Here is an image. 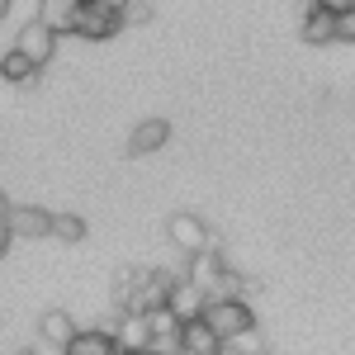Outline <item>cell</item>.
I'll return each instance as SVG.
<instances>
[{
  "mask_svg": "<svg viewBox=\"0 0 355 355\" xmlns=\"http://www.w3.org/2000/svg\"><path fill=\"white\" fill-rule=\"evenodd\" d=\"M204 322H209V331L218 336L223 346H227L232 336H242V331H251V327H256V318H251V303H242V299L209 303V308H204Z\"/></svg>",
  "mask_w": 355,
  "mask_h": 355,
  "instance_id": "obj_1",
  "label": "cell"
},
{
  "mask_svg": "<svg viewBox=\"0 0 355 355\" xmlns=\"http://www.w3.org/2000/svg\"><path fill=\"white\" fill-rule=\"evenodd\" d=\"M175 279L180 275L175 270H142V279H137V294H133V308L128 313H157V308H166V299H171V289H175Z\"/></svg>",
  "mask_w": 355,
  "mask_h": 355,
  "instance_id": "obj_2",
  "label": "cell"
},
{
  "mask_svg": "<svg viewBox=\"0 0 355 355\" xmlns=\"http://www.w3.org/2000/svg\"><path fill=\"white\" fill-rule=\"evenodd\" d=\"M166 237L180 246L185 256H199V251H209V237L214 232H209V223L199 218V214H171L166 218Z\"/></svg>",
  "mask_w": 355,
  "mask_h": 355,
  "instance_id": "obj_3",
  "label": "cell"
},
{
  "mask_svg": "<svg viewBox=\"0 0 355 355\" xmlns=\"http://www.w3.org/2000/svg\"><path fill=\"white\" fill-rule=\"evenodd\" d=\"M15 53H24L28 62L43 71V67L53 62V53H57V33L43 24V19H28V24L19 28V38H15Z\"/></svg>",
  "mask_w": 355,
  "mask_h": 355,
  "instance_id": "obj_4",
  "label": "cell"
},
{
  "mask_svg": "<svg viewBox=\"0 0 355 355\" xmlns=\"http://www.w3.org/2000/svg\"><path fill=\"white\" fill-rule=\"evenodd\" d=\"M110 336H114V351H119V355L152 351V327H147L142 313H119V322L110 327Z\"/></svg>",
  "mask_w": 355,
  "mask_h": 355,
  "instance_id": "obj_5",
  "label": "cell"
},
{
  "mask_svg": "<svg viewBox=\"0 0 355 355\" xmlns=\"http://www.w3.org/2000/svg\"><path fill=\"white\" fill-rule=\"evenodd\" d=\"M123 28V19L119 15H110V10H100L95 0H85L81 10H76V24H71V33H81V38H90V43H105V38H114Z\"/></svg>",
  "mask_w": 355,
  "mask_h": 355,
  "instance_id": "obj_6",
  "label": "cell"
},
{
  "mask_svg": "<svg viewBox=\"0 0 355 355\" xmlns=\"http://www.w3.org/2000/svg\"><path fill=\"white\" fill-rule=\"evenodd\" d=\"M5 227H10V237H53V214L38 204H10Z\"/></svg>",
  "mask_w": 355,
  "mask_h": 355,
  "instance_id": "obj_7",
  "label": "cell"
},
{
  "mask_svg": "<svg viewBox=\"0 0 355 355\" xmlns=\"http://www.w3.org/2000/svg\"><path fill=\"white\" fill-rule=\"evenodd\" d=\"M227 275V261H223L218 251H199V256H190V266H185V279H190L194 289L209 299L214 289H218V279Z\"/></svg>",
  "mask_w": 355,
  "mask_h": 355,
  "instance_id": "obj_8",
  "label": "cell"
},
{
  "mask_svg": "<svg viewBox=\"0 0 355 355\" xmlns=\"http://www.w3.org/2000/svg\"><path fill=\"white\" fill-rule=\"evenodd\" d=\"M166 308H171V313H175V322L185 327V322H199V318H204L209 299H204V294L194 289L190 279L180 275V279H175V289H171V299H166Z\"/></svg>",
  "mask_w": 355,
  "mask_h": 355,
  "instance_id": "obj_9",
  "label": "cell"
},
{
  "mask_svg": "<svg viewBox=\"0 0 355 355\" xmlns=\"http://www.w3.org/2000/svg\"><path fill=\"white\" fill-rule=\"evenodd\" d=\"M171 142V123L166 119H142L133 133H128V157H152Z\"/></svg>",
  "mask_w": 355,
  "mask_h": 355,
  "instance_id": "obj_10",
  "label": "cell"
},
{
  "mask_svg": "<svg viewBox=\"0 0 355 355\" xmlns=\"http://www.w3.org/2000/svg\"><path fill=\"white\" fill-rule=\"evenodd\" d=\"M180 355H223V341L209 331V322H185L180 327Z\"/></svg>",
  "mask_w": 355,
  "mask_h": 355,
  "instance_id": "obj_11",
  "label": "cell"
},
{
  "mask_svg": "<svg viewBox=\"0 0 355 355\" xmlns=\"http://www.w3.org/2000/svg\"><path fill=\"white\" fill-rule=\"evenodd\" d=\"M38 331H43V341H53L57 351H67L71 341H76V322H71V313H62V308H53V313H43V322H38Z\"/></svg>",
  "mask_w": 355,
  "mask_h": 355,
  "instance_id": "obj_12",
  "label": "cell"
},
{
  "mask_svg": "<svg viewBox=\"0 0 355 355\" xmlns=\"http://www.w3.org/2000/svg\"><path fill=\"white\" fill-rule=\"evenodd\" d=\"M62 355H119V351H114L110 327H95V331H76V341H71Z\"/></svg>",
  "mask_w": 355,
  "mask_h": 355,
  "instance_id": "obj_13",
  "label": "cell"
},
{
  "mask_svg": "<svg viewBox=\"0 0 355 355\" xmlns=\"http://www.w3.org/2000/svg\"><path fill=\"white\" fill-rule=\"evenodd\" d=\"M76 0H43V10H38V19L53 28V33H71V24H76Z\"/></svg>",
  "mask_w": 355,
  "mask_h": 355,
  "instance_id": "obj_14",
  "label": "cell"
},
{
  "mask_svg": "<svg viewBox=\"0 0 355 355\" xmlns=\"http://www.w3.org/2000/svg\"><path fill=\"white\" fill-rule=\"evenodd\" d=\"M0 76H5L10 85H33V81H38V67H33L24 53H15V48H10V53L0 57Z\"/></svg>",
  "mask_w": 355,
  "mask_h": 355,
  "instance_id": "obj_15",
  "label": "cell"
},
{
  "mask_svg": "<svg viewBox=\"0 0 355 355\" xmlns=\"http://www.w3.org/2000/svg\"><path fill=\"white\" fill-rule=\"evenodd\" d=\"M303 43H336V19L331 15H322V10H313V15H303Z\"/></svg>",
  "mask_w": 355,
  "mask_h": 355,
  "instance_id": "obj_16",
  "label": "cell"
},
{
  "mask_svg": "<svg viewBox=\"0 0 355 355\" xmlns=\"http://www.w3.org/2000/svg\"><path fill=\"white\" fill-rule=\"evenodd\" d=\"M53 237L57 242H81L85 237V218H76V214H53Z\"/></svg>",
  "mask_w": 355,
  "mask_h": 355,
  "instance_id": "obj_17",
  "label": "cell"
},
{
  "mask_svg": "<svg viewBox=\"0 0 355 355\" xmlns=\"http://www.w3.org/2000/svg\"><path fill=\"white\" fill-rule=\"evenodd\" d=\"M137 279H142V270H119V279H114V299H119V313H128V308H133Z\"/></svg>",
  "mask_w": 355,
  "mask_h": 355,
  "instance_id": "obj_18",
  "label": "cell"
},
{
  "mask_svg": "<svg viewBox=\"0 0 355 355\" xmlns=\"http://www.w3.org/2000/svg\"><path fill=\"white\" fill-rule=\"evenodd\" d=\"M227 351H232V355H266V336L251 327V331H242V336H232Z\"/></svg>",
  "mask_w": 355,
  "mask_h": 355,
  "instance_id": "obj_19",
  "label": "cell"
},
{
  "mask_svg": "<svg viewBox=\"0 0 355 355\" xmlns=\"http://www.w3.org/2000/svg\"><path fill=\"white\" fill-rule=\"evenodd\" d=\"M152 15H157V10H152V5H147V0H133V5H128V10H123V24H147V19H152Z\"/></svg>",
  "mask_w": 355,
  "mask_h": 355,
  "instance_id": "obj_20",
  "label": "cell"
},
{
  "mask_svg": "<svg viewBox=\"0 0 355 355\" xmlns=\"http://www.w3.org/2000/svg\"><path fill=\"white\" fill-rule=\"evenodd\" d=\"M336 43H355V10L336 15Z\"/></svg>",
  "mask_w": 355,
  "mask_h": 355,
  "instance_id": "obj_21",
  "label": "cell"
},
{
  "mask_svg": "<svg viewBox=\"0 0 355 355\" xmlns=\"http://www.w3.org/2000/svg\"><path fill=\"white\" fill-rule=\"evenodd\" d=\"M313 5H318L322 15H331V19H336V15H346V10H355V0H313Z\"/></svg>",
  "mask_w": 355,
  "mask_h": 355,
  "instance_id": "obj_22",
  "label": "cell"
},
{
  "mask_svg": "<svg viewBox=\"0 0 355 355\" xmlns=\"http://www.w3.org/2000/svg\"><path fill=\"white\" fill-rule=\"evenodd\" d=\"M95 5H100V10H110V15H119V19H123V10H128L133 0H95Z\"/></svg>",
  "mask_w": 355,
  "mask_h": 355,
  "instance_id": "obj_23",
  "label": "cell"
},
{
  "mask_svg": "<svg viewBox=\"0 0 355 355\" xmlns=\"http://www.w3.org/2000/svg\"><path fill=\"white\" fill-rule=\"evenodd\" d=\"M10 242H15V237H10V227L0 223V261H5V251H10Z\"/></svg>",
  "mask_w": 355,
  "mask_h": 355,
  "instance_id": "obj_24",
  "label": "cell"
},
{
  "mask_svg": "<svg viewBox=\"0 0 355 355\" xmlns=\"http://www.w3.org/2000/svg\"><path fill=\"white\" fill-rule=\"evenodd\" d=\"M5 214H10V199H5V190H0V223H5Z\"/></svg>",
  "mask_w": 355,
  "mask_h": 355,
  "instance_id": "obj_25",
  "label": "cell"
},
{
  "mask_svg": "<svg viewBox=\"0 0 355 355\" xmlns=\"http://www.w3.org/2000/svg\"><path fill=\"white\" fill-rule=\"evenodd\" d=\"M10 5H15V0H0V19H5V15H10Z\"/></svg>",
  "mask_w": 355,
  "mask_h": 355,
  "instance_id": "obj_26",
  "label": "cell"
},
{
  "mask_svg": "<svg viewBox=\"0 0 355 355\" xmlns=\"http://www.w3.org/2000/svg\"><path fill=\"white\" fill-rule=\"evenodd\" d=\"M15 355H33V351H28V346H24V351H15Z\"/></svg>",
  "mask_w": 355,
  "mask_h": 355,
  "instance_id": "obj_27",
  "label": "cell"
},
{
  "mask_svg": "<svg viewBox=\"0 0 355 355\" xmlns=\"http://www.w3.org/2000/svg\"><path fill=\"white\" fill-rule=\"evenodd\" d=\"M76 5H85V0H76Z\"/></svg>",
  "mask_w": 355,
  "mask_h": 355,
  "instance_id": "obj_28",
  "label": "cell"
}]
</instances>
